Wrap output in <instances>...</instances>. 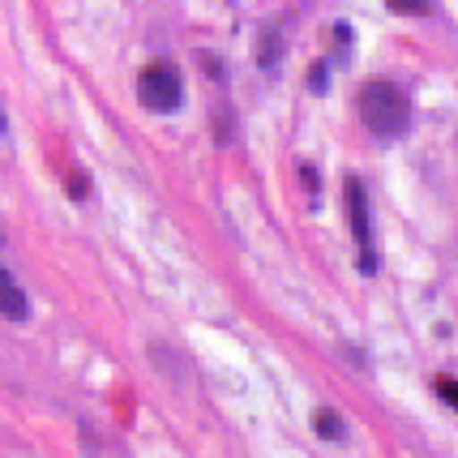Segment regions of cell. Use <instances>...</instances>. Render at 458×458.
Returning a JSON list of instances; mask_svg holds the SVG:
<instances>
[{"label": "cell", "mask_w": 458, "mask_h": 458, "mask_svg": "<svg viewBox=\"0 0 458 458\" xmlns=\"http://www.w3.org/2000/svg\"><path fill=\"white\" fill-rule=\"evenodd\" d=\"M0 129H4V112H0Z\"/></svg>", "instance_id": "cell-10"}, {"label": "cell", "mask_w": 458, "mask_h": 458, "mask_svg": "<svg viewBox=\"0 0 458 458\" xmlns=\"http://www.w3.org/2000/svg\"><path fill=\"white\" fill-rule=\"evenodd\" d=\"M313 428H318V433H321V437H326V441H343V437H347V428H343V420L335 416L330 407H321L318 416H313Z\"/></svg>", "instance_id": "cell-5"}, {"label": "cell", "mask_w": 458, "mask_h": 458, "mask_svg": "<svg viewBox=\"0 0 458 458\" xmlns=\"http://www.w3.org/2000/svg\"><path fill=\"white\" fill-rule=\"evenodd\" d=\"M69 198H86V176H69Z\"/></svg>", "instance_id": "cell-9"}, {"label": "cell", "mask_w": 458, "mask_h": 458, "mask_svg": "<svg viewBox=\"0 0 458 458\" xmlns=\"http://www.w3.org/2000/svg\"><path fill=\"white\" fill-rule=\"evenodd\" d=\"M386 9H390V13H403V18H424V13H433L428 0H386Z\"/></svg>", "instance_id": "cell-6"}, {"label": "cell", "mask_w": 458, "mask_h": 458, "mask_svg": "<svg viewBox=\"0 0 458 458\" xmlns=\"http://www.w3.org/2000/svg\"><path fill=\"white\" fill-rule=\"evenodd\" d=\"M0 313L13 321H26L30 318V304H26V296H21V287L13 283V275L0 266Z\"/></svg>", "instance_id": "cell-4"}, {"label": "cell", "mask_w": 458, "mask_h": 458, "mask_svg": "<svg viewBox=\"0 0 458 458\" xmlns=\"http://www.w3.org/2000/svg\"><path fill=\"white\" fill-rule=\"evenodd\" d=\"M356 107H360L364 129L381 141H394L411 129V103H407V95H403L394 81H364Z\"/></svg>", "instance_id": "cell-1"}, {"label": "cell", "mask_w": 458, "mask_h": 458, "mask_svg": "<svg viewBox=\"0 0 458 458\" xmlns=\"http://www.w3.org/2000/svg\"><path fill=\"white\" fill-rule=\"evenodd\" d=\"M437 394H441V403H450L458 411V381L454 377H437Z\"/></svg>", "instance_id": "cell-7"}, {"label": "cell", "mask_w": 458, "mask_h": 458, "mask_svg": "<svg viewBox=\"0 0 458 458\" xmlns=\"http://www.w3.org/2000/svg\"><path fill=\"white\" fill-rule=\"evenodd\" d=\"M343 198H347V223H352V236H356V249H360V270H364V275H377V253H373V227H369L364 184H360L356 176H347Z\"/></svg>", "instance_id": "cell-2"}, {"label": "cell", "mask_w": 458, "mask_h": 458, "mask_svg": "<svg viewBox=\"0 0 458 458\" xmlns=\"http://www.w3.org/2000/svg\"><path fill=\"white\" fill-rule=\"evenodd\" d=\"M138 99L146 103L150 112H176L180 99H184L176 69H167V64H150V69H141V78H138Z\"/></svg>", "instance_id": "cell-3"}, {"label": "cell", "mask_w": 458, "mask_h": 458, "mask_svg": "<svg viewBox=\"0 0 458 458\" xmlns=\"http://www.w3.org/2000/svg\"><path fill=\"white\" fill-rule=\"evenodd\" d=\"M309 86H313V90H326V64L309 69Z\"/></svg>", "instance_id": "cell-8"}]
</instances>
